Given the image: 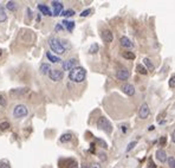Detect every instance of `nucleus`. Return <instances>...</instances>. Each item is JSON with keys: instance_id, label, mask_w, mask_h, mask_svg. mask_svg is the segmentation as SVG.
Masks as SVG:
<instances>
[{"instance_id": "29", "label": "nucleus", "mask_w": 175, "mask_h": 168, "mask_svg": "<svg viewBox=\"0 0 175 168\" xmlns=\"http://www.w3.org/2000/svg\"><path fill=\"white\" fill-rule=\"evenodd\" d=\"M11 126L9 122H3V123H0V129L1 130H6V129H9Z\"/></svg>"}, {"instance_id": "33", "label": "nucleus", "mask_w": 175, "mask_h": 168, "mask_svg": "<svg viewBox=\"0 0 175 168\" xmlns=\"http://www.w3.org/2000/svg\"><path fill=\"white\" fill-rule=\"evenodd\" d=\"M136 145H137V142H136V141H133V142H130V143H129V146H128V148H127V151H130V150H131V149H133L135 146H136Z\"/></svg>"}, {"instance_id": "39", "label": "nucleus", "mask_w": 175, "mask_h": 168, "mask_svg": "<svg viewBox=\"0 0 175 168\" xmlns=\"http://www.w3.org/2000/svg\"><path fill=\"white\" fill-rule=\"evenodd\" d=\"M125 127H127V126H121V130H122L123 133H125V131H127V128H125Z\"/></svg>"}, {"instance_id": "42", "label": "nucleus", "mask_w": 175, "mask_h": 168, "mask_svg": "<svg viewBox=\"0 0 175 168\" xmlns=\"http://www.w3.org/2000/svg\"><path fill=\"white\" fill-rule=\"evenodd\" d=\"M1 54H3V51H1V50H0V56H1Z\"/></svg>"}, {"instance_id": "32", "label": "nucleus", "mask_w": 175, "mask_h": 168, "mask_svg": "<svg viewBox=\"0 0 175 168\" xmlns=\"http://www.w3.org/2000/svg\"><path fill=\"white\" fill-rule=\"evenodd\" d=\"M92 12V9H88V10H84L82 13H81V17H88L90 13Z\"/></svg>"}, {"instance_id": "7", "label": "nucleus", "mask_w": 175, "mask_h": 168, "mask_svg": "<svg viewBox=\"0 0 175 168\" xmlns=\"http://www.w3.org/2000/svg\"><path fill=\"white\" fill-rule=\"evenodd\" d=\"M150 115V109H149V106L147 104V103H143V104L140 107L139 109V117L141 120H146L148 118Z\"/></svg>"}, {"instance_id": "24", "label": "nucleus", "mask_w": 175, "mask_h": 168, "mask_svg": "<svg viewBox=\"0 0 175 168\" xmlns=\"http://www.w3.org/2000/svg\"><path fill=\"white\" fill-rule=\"evenodd\" d=\"M98 49H99L98 44H97V43H93V44H91L90 49H89V53H91V54H95V53H97Z\"/></svg>"}, {"instance_id": "22", "label": "nucleus", "mask_w": 175, "mask_h": 168, "mask_svg": "<svg viewBox=\"0 0 175 168\" xmlns=\"http://www.w3.org/2000/svg\"><path fill=\"white\" fill-rule=\"evenodd\" d=\"M135 53L133 52V51H125V52H123V58H125V59H129V60H133V59H135Z\"/></svg>"}, {"instance_id": "27", "label": "nucleus", "mask_w": 175, "mask_h": 168, "mask_svg": "<svg viewBox=\"0 0 175 168\" xmlns=\"http://www.w3.org/2000/svg\"><path fill=\"white\" fill-rule=\"evenodd\" d=\"M15 6H17L15 1H7V3H6V7H7V9H9L10 11H14V10H15Z\"/></svg>"}, {"instance_id": "34", "label": "nucleus", "mask_w": 175, "mask_h": 168, "mask_svg": "<svg viewBox=\"0 0 175 168\" xmlns=\"http://www.w3.org/2000/svg\"><path fill=\"white\" fill-rule=\"evenodd\" d=\"M0 168H10V163L7 161H0Z\"/></svg>"}, {"instance_id": "5", "label": "nucleus", "mask_w": 175, "mask_h": 168, "mask_svg": "<svg viewBox=\"0 0 175 168\" xmlns=\"http://www.w3.org/2000/svg\"><path fill=\"white\" fill-rule=\"evenodd\" d=\"M27 92H29V88H15V89L10 90L9 94L12 98H19V97L25 96Z\"/></svg>"}, {"instance_id": "26", "label": "nucleus", "mask_w": 175, "mask_h": 168, "mask_svg": "<svg viewBox=\"0 0 175 168\" xmlns=\"http://www.w3.org/2000/svg\"><path fill=\"white\" fill-rule=\"evenodd\" d=\"M66 168H78V163H77V161H75V160H69Z\"/></svg>"}, {"instance_id": "28", "label": "nucleus", "mask_w": 175, "mask_h": 168, "mask_svg": "<svg viewBox=\"0 0 175 168\" xmlns=\"http://www.w3.org/2000/svg\"><path fill=\"white\" fill-rule=\"evenodd\" d=\"M168 165H169V168H175V157L174 156H170L168 159Z\"/></svg>"}, {"instance_id": "20", "label": "nucleus", "mask_w": 175, "mask_h": 168, "mask_svg": "<svg viewBox=\"0 0 175 168\" xmlns=\"http://www.w3.org/2000/svg\"><path fill=\"white\" fill-rule=\"evenodd\" d=\"M7 19V13L5 11V7L0 4V23H4Z\"/></svg>"}, {"instance_id": "6", "label": "nucleus", "mask_w": 175, "mask_h": 168, "mask_svg": "<svg viewBox=\"0 0 175 168\" xmlns=\"http://www.w3.org/2000/svg\"><path fill=\"white\" fill-rule=\"evenodd\" d=\"M49 77L53 82H59L60 79H63V71L59 69H51L49 72Z\"/></svg>"}, {"instance_id": "3", "label": "nucleus", "mask_w": 175, "mask_h": 168, "mask_svg": "<svg viewBox=\"0 0 175 168\" xmlns=\"http://www.w3.org/2000/svg\"><path fill=\"white\" fill-rule=\"evenodd\" d=\"M97 126H98L99 129L104 130L107 134H111V131H113V126H111V123H110L109 120H108L107 117H104V116L99 117L98 122H97Z\"/></svg>"}, {"instance_id": "10", "label": "nucleus", "mask_w": 175, "mask_h": 168, "mask_svg": "<svg viewBox=\"0 0 175 168\" xmlns=\"http://www.w3.org/2000/svg\"><path fill=\"white\" fill-rule=\"evenodd\" d=\"M102 39L104 41L105 43H111L114 41V35H113V32H111L110 30L105 29V30H103L102 31Z\"/></svg>"}, {"instance_id": "14", "label": "nucleus", "mask_w": 175, "mask_h": 168, "mask_svg": "<svg viewBox=\"0 0 175 168\" xmlns=\"http://www.w3.org/2000/svg\"><path fill=\"white\" fill-rule=\"evenodd\" d=\"M38 10L42 12V14L47 15V17H51V15H52L50 9H49V7H47L46 5H44V4H39V5H38Z\"/></svg>"}, {"instance_id": "18", "label": "nucleus", "mask_w": 175, "mask_h": 168, "mask_svg": "<svg viewBox=\"0 0 175 168\" xmlns=\"http://www.w3.org/2000/svg\"><path fill=\"white\" fill-rule=\"evenodd\" d=\"M143 63H145V68L147 69V71L149 70V71H152V72H153V71L155 70V68H154V65H153V63L152 62H150V59L149 58H145V59H143Z\"/></svg>"}, {"instance_id": "38", "label": "nucleus", "mask_w": 175, "mask_h": 168, "mask_svg": "<svg viewBox=\"0 0 175 168\" xmlns=\"http://www.w3.org/2000/svg\"><path fill=\"white\" fill-rule=\"evenodd\" d=\"M148 168H156V165L153 162V160L149 161V165H148Z\"/></svg>"}, {"instance_id": "36", "label": "nucleus", "mask_w": 175, "mask_h": 168, "mask_svg": "<svg viewBox=\"0 0 175 168\" xmlns=\"http://www.w3.org/2000/svg\"><path fill=\"white\" fill-rule=\"evenodd\" d=\"M166 142H167V137H166V136H162V137L160 139V145L163 147V146H166Z\"/></svg>"}, {"instance_id": "8", "label": "nucleus", "mask_w": 175, "mask_h": 168, "mask_svg": "<svg viewBox=\"0 0 175 168\" xmlns=\"http://www.w3.org/2000/svg\"><path fill=\"white\" fill-rule=\"evenodd\" d=\"M77 59L76 58H70V59H68V60H65V62H63V70H66V71H71L72 69H75L76 68V65H77Z\"/></svg>"}, {"instance_id": "30", "label": "nucleus", "mask_w": 175, "mask_h": 168, "mask_svg": "<svg viewBox=\"0 0 175 168\" xmlns=\"http://www.w3.org/2000/svg\"><path fill=\"white\" fill-rule=\"evenodd\" d=\"M169 86H170V89H174L175 88V76L172 75L170 79H169Z\"/></svg>"}, {"instance_id": "12", "label": "nucleus", "mask_w": 175, "mask_h": 168, "mask_svg": "<svg viewBox=\"0 0 175 168\" xmlns=\"http://www.w3.org/2000/svg\"><path fill=\"white\" fill-rule=\"evenodd\" d=\"M52 7H53V13L52 15H59L63 12V4L60 1H52Z\"/></svg>"}, {"instance_id": "21", "label": "nucleus", "mask_w": 175, "mask_h": 168, "mask_svg": "<svg viewBox=\"0 0 175 168\" xmlns=\"http://www.w3.org/2000/svg\"><path fill=\"white\" fill-rule=\"evenodd\" d=\"M71 139H72V134H71V133H65V134H63L60 136V142L65 143V142L71 141Z\"/></svg>"}, {"instance_id": "1", "label": "nucleus", "mask_w": 175, "mask_h": 168, "mask_svg": "<svg viewBox=\"0 0 175 168\" xmlns=\"http://www.w3.org/2000/svg\"><path fill=\"white\" fill-rule=\"evenodd\" d=\"M85 77H86V71L82 66H76L75 69L71 70L70 74H69V78L72 82H76V83H82V82H84L85 81Z\"/></svg>"}, {"instance_id": "37", "label": "nucleus", "mask_w": 175, "mask_h": 168, "mask_svg": "<svg viewBox=\"0 0 175 168\" xmlns=\"http://www.w3.org/2000/svg\"><path fill=\"white\" fill-rule=\"evenodd\" d=\"M99 159L102 160V161H105L107 160V154L105 153H99Z\"/></svg>"}, {"instance_id": "2", "label": "nucleus", "mask_w": 175, "mask_h": 168, "mask_svg": "<svg viewBox=\"0 0 175 168\" xmlns=\"http://www.w3.org/2000/svg\"><path fill=\"white\" fill-rule=\"evenodd\" d=\"M49 45H50V47H51V50L54 52V53H58V54H63L65 52V49L62 46V44H60V41L59 39H57V38H50L49 39Z\"/></svg>"}, {"instance_id": "23", "label": "nucleus", "mask_w": 175, "mask_h": 168, "mask_svg": "<svg viewBox=\"0 0 175 168\" xmlns=\"http://www.w3.org/2000/svg\"><path fill=\"white\" fill-rule=\"evenodd\" d=\"M136 70H137V72H139V74H141V75H147V74H148L147 69L145 68V65H142V64H137Z\"/></svg>"}, {"instance_id": "25", "label": "nucleus", "mask_w": 175, "mask_h": 168, "mask_svg": "<svg viewBox=\"0 0 175 168\" xmlns=\"http://www.w3.org/2000/svg\"><path fill=\"white\" fill-rule=\"evenodd\" d=\"M60 14L63 15V17L69 18V17H72V15H75V11L74 10H66V11H63Z\"/></svg>"}, {"instance_id": "17", "label": "nucleus", "mask_w": 175, "mask_h": 168, "mask_svg": "<svg viewBox=\"0 0 175 168\" xmlns=\"http://www.w3.org/2000/svg\"><path fill=\"white\" fill-rule=\"evenodd\" d=\"M40 72L43 74V75H49V72H50V70H51V66L49 65L47 63H43L42 65H40Z\"/></svg>"}, {"instance_id": "40", "label": "nucleus", "mask_w": 175, "mask_h": 168, "mask_svg": "<svg viewBox=\"0 0 175 168\" xmlns=\"http://www.w3.org/2000/svg\"><path fill=\"white\" fill-rule=\"evenodd\" d=\"M62 30V25H57L56 26V31H60Z\"/></svg>"}, {"instance_id": "19", "label": "nucleus", "mask_w": 175, "mask_h": 168, "mask_svg": "<svg viewBox=\"0 0 175 168\" xmlns=\"http://www.w3.org/2000/svg\"><path fill=\"white\" fill-rule=\"evenodd\" d=\"M75 24H76L75 21H68V20H64V21H63V25L66 27V30H68L69 32H72V31H74Z\"/></svg>"}, {"instance_id": "16", "label": "nucleus", "mask_w": 175, "mask_h": 168, "mask_svg": "<svg viewBox=\"0 0 175 168\" xmlns=\"http://www.w3.org/2000/svg\"><path fill=\"white\" fill-rule=\"evenodd\" d=\"M46 57H47V59H49L51 63H60V62H62V59H60L59 57H57V56L52 54L50 51L46 52Z\"/></svg>"}, {"instance_id": "9", "label": "nucleus", "mask_w": 175, "mask_h": 168, "mask_svg": "<svg viewBox=\"0 0 175 168\" xmlns=\"http://www.w3.org/2000/svg\"><path fill=\"white\" fill-rule=\"evenodd\" d=\"M129 76H130L129 71L124 68L117 70V72H116V77H117V79H120V81H127V79L129 78Z\"/></svg>"}, {"instance_id": "13", "label": "nucleus", "mask_w": 175, "mask_h": 168, "mask_svg": "<svg viewBox=\"0 0 175 168\" xmlns=\"http://www.w3.org/2000/svg\"><path fill=\"white\" fill-rule=\"evenodd\" d=\"M120 43H121V45H122L123 47H127V49H131V47L134 46L133 42L130 41V39H129L128 37H125V36L121 37V39H120Z\"/></svg>"}, {"instance_id": "4", "label": "nucleus", "mask_w": 175, "mask_h": 168, "mask_svg": "<svg viewBox=\"0 0 175 168\" xmlns=\"http://www.w3.org/2000/svg\"><path fill=\"white\" fill-rule=\"evenodd\" d=\"M27 114H29V110L24 104H18V106H15L14 109H13V116L15 118L25 117V116H27Z\"/></svg>"}, {"instance_id": "11", "label": "nucleus", "mask_w": 175, "mask_h": 168, "mask_svg": "<svg viewBox=\"0 0 175 168\" xmlns=\"http://www.w3.org/2000/svg\"><path fill=\"white\" fill-rule=\"evenodd\" d=\"M122 91L125 94V95H128V96H134L135 95V88L133 84H129V83H125L122 85Z\"/></svg>"}, {"instance_id": "35", "label": "nucleus", "mask_w": 175, "mask_h": 168, "mask_svg": "<svg viewBox=\"0 0 175 168\" xmlns=\"http://www.w3.org/2000/svg\"><path fill=\"white\" fill-rule=\"evenodd\" d=\"M89 168H102V167H101V165H99L98 162H92V163L89 166Z\"/></svg>"}, {"instance_id": "41", "label": "nucleus", "mask_w": 175, "mask_h": 168, "mask_svg": "<svg viewBox=\"0 0 175 168\" xmlns=\"http://www.w3.org/2000/svg\"><path fill=\"white\" fill-rule=\"evenodd\" d=\"M174 135H175V133H174V130L172 131V140H173V142L175 141V137H174Z\"/></svg>"}, {"instance_id": "15", "label": "nucleus", "mask_w": 175, "mask_h": 168, "mask_svg": "<svg viewBox=\"0 0 175 168\" xmlns=\"http://www.w3.org/2000/svg\"><path fill=\"white\" fill-rule=\"evenodd\" d=\"M156 159H157L161 163L166 162V161H167V154H166V151L162 150V149H158V150L156 151Z\"/></svg>"}, {"instance_id": "31", "label": "nucleus", "mask_w": 175, "mask_h": 168, "mask_svg": "<svg viewBox=\"0 0 175 168\" xmlns=\"http://www.w3.org/2000/svg\"><path fill=\"white\" fill-rule=\"evenodd\" d=\"M6 106H7V102H6V100L4 98V96H3V95H0V107L5 108Z\"/></svg>"}]
</instances>
